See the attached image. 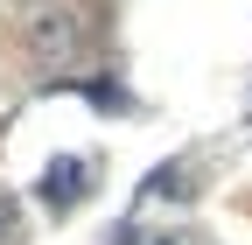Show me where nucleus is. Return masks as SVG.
I'll use <instances>...</instances> for the list:
<instances>
[{"instance_id": "nucleus-1", "label": "nucleus", "mask_w": 252, "mask_h": 245, "mask_svg": "<svg viewBox=\"0 0 252 245\" xmlns=\"http://www.w3.org/2000/svg\"><path fill=\"white\" fill-rule=\"evenodd\" d=\"M77 42H84V28H77L70 7H35V14H28V56H35V63L63 70L77 56Z\"/></svg>"}]
</instances>
